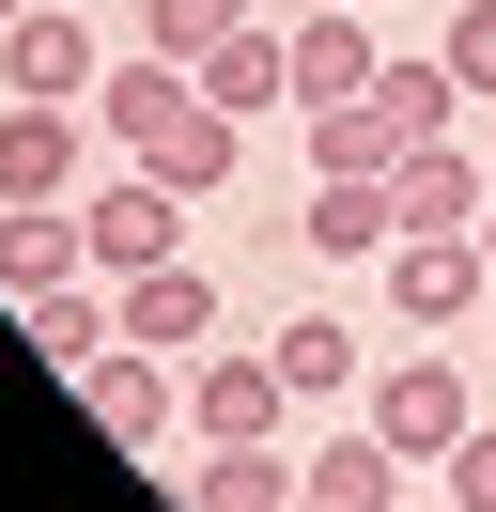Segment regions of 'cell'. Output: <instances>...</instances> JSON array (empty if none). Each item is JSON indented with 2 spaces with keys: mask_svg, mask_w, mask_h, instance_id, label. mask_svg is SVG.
I'll return each instance as SVG.
<instances>
[{
  "mask_svg": "<svg viewBox=\"0 0 496 512\" xmlns=\"http://www.w3.org/2000/svg\"><path fill=\"white\" fill-rule=\"evenodd\" d=\"M357 419L403 450V466H450V450H465V419H481V388H465V357H450V342H403L388 373L357 388Z\"/></svg>",
  "mask_w": 496,
  "mask_h": 512,
  "instance_id": "obj_1",
  "label": "cell"
},
{
  "mask_svg": "<svg viewBox=\"0 0 496 512\" xmlns=\"http://www.w3.org/2000/svg\"><path fill=\"white\" fill-rule=\"evenodd\" d=\"M295 419V373H279V342H202L186 357V450H248Z\"/></svg>",
  "mask_w": 496,
  "mask_h": 512,
  "instance_id": "obj_2",
  "label": "cell"
},
{
  "mask_svg": "<svg viewBox=\"0 0 496 512\" xmlns=\"http://www.w3.org/2000/svg\"><path fill=\"white\" fill-rule=\"evenodd\" d=\"M388 311L419 326V342L481 326L496 311V249H481V233H403V249H388Z\"/></svg>",
  "mask_w": 496,
  "mask_h": 512,
  "instance_id": "obj_3",
  "label": "cell"
},
{
  "mask_svg": "<svg viewBox=\"0 0 496 512\" xmlns=\"http://www.w3.org/2000/svg\"><path fill=\"white\" fill-rule=\"evenodd\" d=\"M78 249H93V280H140V264H171V249H186V187H155V171L124 156L109 187H78Z\"/></svg>",
  "mask_w": 496,
  "mask_h": 512,
  "instance_id": "obj_4",
  "label": "cell"
},
{
  "mask_svg": "<svg viewBox=\"0 0 496 512\" xmlns=\"http://www.w3.org/2000/svg\"><path fill=\"white\" fill-rule=\"evenodd\" d=\"M78 404H93L109 450H171V435H186V373H171L155 342H109V357L78 373Z\"/></svg>",
  "mask_w": 496,
  "mask_h": 512,
  "instance_id": "obj_5",
  "label": "cell"
},
{
  "mask_svg": "<svg viewBox=\"0 0 496 512\" xmlns=\"http://www.w3.org/2000/svg\"><path fill=\"white\" fill-rule=\"evenodd\" d=\"M93 78H109V47H93V16H62V0H31L16 32H0V94H47V109H93Z\"/></svg>",
  "mask_w": 496,
  "mask_h": 512,
  "instance_id": "obj_6",
  "label": "cell"
},
{
  "mask_svg": "<svg viewBox=\"0 0 496 512\" xmlns=\"http://www.w3.org/2000/svg\"><path fill=\"white\" fill-rule=\"evenodd\" d=\"M295 249H310V264H388V249H403V202H388V171H310V202H295Z\"/></svg>",
  "mask_w": 496,
  "mask_h": 512,
  "instance_id": "obj_7",
  "label": "cell"
},
{
  "mask_svg": "<svg viewBox=\"0 0 496 512\" xmlns=\"http://www.w3.org/2000/svg\"><path fill=\"white\" fill-rule=\"evenodd\" d=\"M78 125H93V109L0 94V202H78Z\"/></svg>",
  "mask_w": 496,
  "mask_h": 512,
  "instance_id": "obj_8",
  "label": "cell"
},
{
  "mask_svg": "<svg viewBox=\"0 0 496 512\" xmlns=\"http://www.w3.org/2000/svg\"><path fill=\"white\" fill-rule=\"evenodd\" d=\"M62 280H93L78 202H0V311H31V295H62Z\"/></svg>",
  "mask_w": 496,
  "mask_h": 512,
  "instance_id": "obj_9",
  "label": "cell"
},
{
  "mask_svg": "<svg viewBox=\"0 0 496 512\" xmlns=\"http://www.w3.org/2000/svg\"><path fill=\"white\" fill-rule=\"evenodd\" d=\"M372 78H388L372 16H357V0H310V16H295V109H341V94H372Z\"/></svg>",
  "mask_w": 496,
  "mask_h": 512,
  "instance_id": "obj_10",
  "label": "cell"
},
{
  "mask_svg": "<svg viewBox=\"0 0 496 512\" xmlns=\"http://www.w3.org/2000/svg\"><path fill=\"white\" fill-rule=\"evenodd\" d=\"M109 295H124V342H155V357H202V342H217V280H202L186 249L140 264V280H109Z\"/></svg>",
  "mask_w": 496,
  "mask_h": 512,
  "instance_id": "obj_11",
  "label": "cell"
},
{
  "mask_svg": "<svg viewBox=\"0 0 496 512\" xmlns=\"http://www.w3.org/2000/svg\"><path fill=\"white\" fill-rule=\"evenodd\" d=\"M202 94L233 109V125H264V109H295V32H264V16H233V32L202 47Z\"/></svg>",
  "mask_w": 496,
  "mask_h": 512,
  "instance_id": "obj_12",
  "label": "cell"
},
{
  "mask_svg": "<svg viewBox=\"0 0 496 512\" xmlns=\"http://www.w3.org/2000/svg\"><path fill=\"white\" fill-rule=\"evenodd\" d=\"M171 497H186V512H295V450H279V435H248V450H186Z\"/></svg>",
  "mask_w": 496,
  "mask_h": 512,
  "instance_id": "obj_13",
  "label": "cell"
},
{
  "mask_svg": "<svg viewBox=\"0 0 496 512\" xmlns=\"http://www.w3.org/2000/svg\"><path fill=\"white\" fill-rule=\"evenodd\" d=\"M16 342H31V357H47V373H62V388H78V373H93V357H109V342H124V295H109V280H62V295H31V311H16Z\"/></svg>",
  "mask_w": 496,
  "mask_h": 512,
  "instance_id": "obj_14",
  "label": "cell"
},
{
  "mask_svg": "<svg viewBox=\"0 0 496 512\" xmlns=\"http://www.w3.org/2000/svg\"><path fill=\"white\" fill-rule=\"evenodd\" d=\"M481 187H496V156H465V140H419V156L388 171L403 233H481Z\"/></svg>",
  "mask_w": 496,
  "mask_h": 512,
  "instance_id": "obj_15",
  "label": "cell"
},
{
  "mask_svg": "<svg viewBox=\"0 0 496 512\" xmlns=\"http://www.w3.org/2000/svg\"><path fill=\"white\" fill-rule=\"evenodd\" d=\"M295 497H310V512H403V450H388V435L357 419V435L295 450Z\"/></svg>",
  "mask_w": 496,
  "mask_h": 512,
  "instance_id": "obj_16",
  "label": "cell"
},
{
  "mask_svg": "<svg viewBox=\"0 0 496 512\" xmlns=\"http://www.w3.org/2000/svg\"><path fill=\"white\" fill-rule=\"evenodd\" d=\"M233 140H248L233 109H217V94H186L171 125L140 140V171H155V187H186V202H217V187H233Z\"/></svg>",
  "mask_w": 496,
  "mask_h": 512,
  "instance_id": "obj_17",
  "label": "cell"
},
{
  "mask_svg": "<svg viewBox=\"0 0 496 512\" xmlns=\"http://www.w3.org/2000/svg\"><path fill=\"white\" fill-rule=\"evenodd\" d=\"M372 125H388V171L419 156V140H465V78L450 63H388L372 78Z\"/></svg>",
  "mask_w": 496,
  "mask_h": 512,
  "instance_id": "obj_18",
  "label": "cell"
},
{
  "mask_svg": "<svg viewBox=\"0 0 496 512\" xmlns=\"http://www.w3.org/2000/svg\"><path fill=\"white\" fill-rule=\"evenodd\" d=\"M186 94H202V78H186V63H155V47H124V63H109V78H93V125H109V140H124V156H140V140H155V125H171V109H186Z\"/></svg>",
  "mask_w": 496,
  "mask_h": 512,
  "instance_id": "obj_19",
  "label": "cell"
},
{
  "mask_svg": "<svg viewBox=\"0 0 496 512\" xmlns=\"http://www.w3.org/2000/svg\"><path fill=\"white\" fill-rule=\"evenodd\" d=\"M279 373H295V404H310V388H372V342L341 311H295V326H279Z\"/></svg>",
  "mask_w": 496,
  "mask_h": 512,
  "instance_id": "obj_20",
  "label": "cell"
},
{
  "mask_svg": "<svg viewBox=\"0 0 496 512\" xmlns=\"http://www.w3.org/2000/svg\"><path fill=\"white\" fill-rule=\"evenodd\" d=\"M233 16H264V0H140V47H155V63H186V78H202V47L233 32Z\"/></svg>",
  "mask_w": 496,
  "mask_h": 512,
  "instance_id": "obj_21",
  "label": "cell"
},
{
  "mask_svg": "<svg viewBox=\"0 0 496 512\" xmlns=\"http://www.w3.org/2000/svg\"><path fill=\"white\" fill-rule=\"evenodd\" d=\"M310 171H388V125H372V94L310 109Z\"/></svg>",
  "mask_w": 496,
  "mask_h": 512,
  "instance_id": "obj_22",
  "label": "cell"
},
{
  "mask_svg": "<svg viewBox=\"0 0 496 512\" xmlns=\"http://www.w3.org/2000/svg\"><path fill=\"white\" fill-rule=\"evenodd\" d=\"M434 63H450V78H465V94H496V0H465L450 32H434Z\"/></svg>",
  "mask_w": 496,
  "mask_h": 512,
  "instance_id": "obj_23",
  "label": "cell"
},
{
  "mask_svg": "<svg viewBox=\"0 0 496 512\" xmlns=\"http://www.w3.org/2000/svg\"><path fill=\"white\" fill-rule=\"evenodd\" d=\"M434 481H450V512H496V419H465V450H450Z\"/></svg>",
  "mask_w": 496,
  "mask_h": 512,
  "instance_id": "obj_24",
  "label": "cell"
},
{
  "mask_svg": "<svg viewBox=\"0 0 496 512\" xmlns=\"http://www.w3.org/2000/svg\"><path fill=\"white\" fill-rule=\"evenodd\" d=\"M481 249H496V187H481Z\"/></svg>",
  "mask_w": 496,
  "mask_h": 512,
  "instance_id": "obj_25",
  "label": "cell"
},
{
  "mask_svg": "<svg viewBox=\"0 0 496 512\" xmlns=\"http://www.w3.org/2000/svg\"><path fill=\"white\" fill-rule=\"evenodd\" d=\"M16 16H31V0H0V32H16Z\"/></svg>",
  "mask_w": 496,
  "mask_h": 512,
  "instance_id": "obj_26",
  "label": "cell"
},
{
  "mask_svg": "<svg viewBox=\"0 0 496 512\" xmlns=\"http://www.w3.org/2000/svg\"><path fill=\"white\" fill-rule=\"evenodd\" d=\"M403 512H419V497H403ZM434 512H450V497H434Z\"/></svg>",
  "mask_w": 496,
  "mask_h": 512,
  "instance_id": "obj_27",
  "label": "cell"
},
{
  "mask_svg": "<svg viewBox=\"0 0 496 512\" xmlns=\"http://www.w3.org/2000/svg\"><path fill=\"white\" fill-rule=\"evenodd\" d=\"M357 16H372V0H357Z\"/></svg>",
  "mask_w": 496,
  "mask_h": 512,
  "instance_id": "obj_28",
  "label": "cell"
},
{
  "mask_svg": "<svg viewBox=\"0 0 496 512\" xmlns=\"http://www.w3.org/2000/svg\"><path fill=\"white\" fill-rule=\"evenodd\" d=\"M295 512H310V497H295Z\"/></svg>",
  "mask_w": 496,
  "mask_h": 512,
  "instance_id": "obj_29",
  "label": "cell"
}]
</instances>
